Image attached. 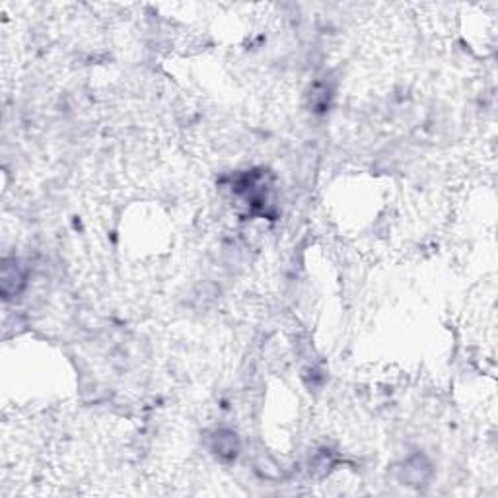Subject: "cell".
<instances>
[{
  "label": "cell",
  "instance_id": "6da1fadb",
  "mask_svg": "<svg viewBox=\"0 0 498 498\" xmlns=\"http://www.w3.org/2000/svg\"><path fill=\"white\" fill-rule=\"evenodd\" d=\"M20 284H24V274L18 271L16 261H4V265H2V294H4V298H10L18 292Z\"/></svg>",
  "mask_w": 498,
  "mask_h": 498
}]
</instances>
